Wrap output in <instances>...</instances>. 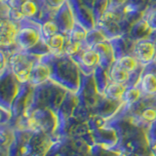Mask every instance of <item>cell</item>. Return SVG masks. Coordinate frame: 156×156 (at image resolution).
<instances>
[{"mask_svg": "<svg viewBox=\"0 0 156 156\" xmlns=\"http://www.w3.org/2000/svg\"><path fill=\"white\" fill-rule=\"evenodd\" d=\"M50 70V80L62 86L66 90L76 93L80 88L81 71L72 57L66 54H53L40 57Z\"/></svg>", "mask_w": 156, "mask_h": 156, "instance_id": "cell-1", "label": "cell"}, {"mask_svg": "<svg viewBox=\"0 0 156 156\" xmlns=\"http://www.w3.org/2000/svg\"><path fill=\"white\" fill-rule=\"evenodd\" d=\"M40 60V57L27 51L20 50L12 54L8 58V63L20 83H27L34 65Z\"/></svg>", "mask_w": 156, "mask_h": 156, "instance_id": "cell-2", "label": "cell"}, {"mask_svg": "<svg viewBox=\"0 0 156 156\" xmlns=\"http://www.w3.org/2000/svg\"><path fill=\"white\" fill-rule=\"evenodd\" d=\"M19 31L16 45L20 50L29 51L42 39L41 24L24 17L18 23Z\"/></svg>", "mask_w": 156, "mask_h": 156, "instance_id": "cell-3", "label": "cell"}, {"mask_svg": "<svg viewBox=\"0 0 156 156\" xmlns=\"http://www.w3.org/2000/svg\"><path fill=\"white\" fill-rule=\"evenodd\" d=\"M0 79H1L2 108L11 110L12 104L19 93L21 83L15 76L9 63L4 70L0 71Z\"/></svg>", "mask_w": 156, "mask_h": 156, "instance_id": "cell-4", "label": "cell"}, {"mask_svg": "<svg viewBox=\"0 0 156 156\" xmlns=\"http://www.w3.org/2000/svg\"><path fill=\"white\" fill-rule=\"evenodd\" d=\"M77 63L81 73L91 75L94 73L96 67L100 65V58L93 48H82L76 54L71 56Z\"/></svg>", "mask_w": 156, "mask_h": 156, "instance_id": "cell-5", "label": "cell"}, {"mask_svg": "<svg viewBox=\"0 0 156 156\" xmlns=\"http://www.w3.org/2000/svg\"><path fill=\"white\" fill-rule=\"evenodd\" d=\"M67 2L77 23L82 26L87 31L96 27L93 11L82 0H67Z\"/></svg>", "mask_w": 156, "mask_h": 156, "instance_id": "cell-6", "label": "cell"}, {"mask_svg": "<svg viewBox=\"0 0 156 156\" xmlns=\"http://www.w3.org/2000/svg\"><path fill=\"white\" fill-rule=\"evenodd\" d=\"M134 56L141 65L146 66L156 58V46L150 38H144L136 41L134 49Z\"/></svg>", "mask_w": 156, "mask_h": 156, "instance_id": "cell-7", "label": "cell"}, {"mask_svg": "<svg viewBox=\"0 0 156 156\" xmlns=\"http://www.w3.org/2000/svg\"><path fill=\"white\" fill-rule=\"evenodd\" d=\"M138 87L144 95H156V62L154 61L144 66Z\"/></svg>", "mask_w": 156, "mask_h": 156, "instance_id": "cell-8", "label": "cell"}, {"mask_svg": "<svg viewBox=\"0 0 156 156\" xmlns=\"http://www.w3.org/2000/svg\"><path fill=\"white\" fill-rule=\"evenodd\" d=\"M53 21L57 24L60 32L65 33L66 35L69 33L72 27H74L75 20L74 17H73L71 8L67 1L61 8L57 10L55 16L53 18Z\"/></svg>", "mask_w": 156, "mask_h": 156, "instance_id": "cell-9", "label": "cell"}, {"mask_svg": "<svg viewBox=\"0 0 156 156\" xmlns=\"http://www.w3.org/2000/svg\"><path fill=\"white\" fill-rule=\"evenodd\" d=\"M108 41L111 44L112 49H113L115 60H118V58L124 56L134 55L136 41L130 38L126 33L121 36L109 39Z\"/></svg>", "mask_w": 156, "mask_h": 156, "instance_id": "cell-10", "label": "cell"}, {"mask_svg": "<svg viewBox=\"0 0 156 156\" xmlns=\"http://www.w3.org/2000/svg\"><path fill=\"white\" fill-rule=\"evenodd\" d=\"M19 24L9 19L0 21V47H9L16 43Z\"/></svg>", "mask_w": 156, "mask_h": 156, "instance_id": "cell-11", "label": "cell"}, {"mask_svg": "<svg viewBox=\"0 0 156 156\" xmlns=\"http://www.w3.org/2000/svg\"><path fill=\"white\" fill-rule=\"evenodd\" d=\"M93 49L98 53L100 58V66H102L105 69L109 70L112 63L115 62V57L113 53V49L111 47V44L108 40L101 42L97 44Z\"/></svg>", "mask_w": 156, "mask_h": 156, "instance_id": "cell-12", "label": "cell"}, {"mask_svg": "<svg viewBox=\"0 0 156 156\" xmlns=\"http://www.w3.org/2000/svg\"><path fill=\"white\" fill-rule=\"evenodd\" d=\"M48 80H50V70H49V67L45 63L38 61L34 65L30 72L28 83L32 86H38L42 84V83H45Z\"/></svg>", "mask_w": 156, "mask_h": 156, "instance_id": "cell-13", "label": "cell"}, {"mask_svg": "<svg viewBox=\"0 0 156 156\" xmlns=\"http://www.w3.org/2000/svg\"><path fill=\"white\" fill-rule=\"evenodd\" d=\"M151 31H152V28L149 27V24L144 18H141L133 23V26L130 27L129 31L126 34L136 42L140 39L148 38Z\"/></svg>", "mask_w": 156, "mask_h": 156, "instance_id": "cell-14", "label": "cell"}, {"mask_svg": "<svg viewBox=\"0 0 156 156\" xmlns=\"http://www.w3.org/2000/svg\"><path fill=\"white\" fill-rule=\"evenodd\" d=\"M93 76H94V80L96 83L98 92L101 95H102L105 93V90L106 89L107 85L111 82L108 74V70L99 65L96 67L94 73H93Z\"/></svg>", "mask_w": 156, "mask_h": 156, "instance_id": "cell-15", "label": "cell"}, {"mask_svg": "<svg viewBox=\"0 0 156 156\" xmlns=\"http://www.w3.org/2000/svg\"><path fill=\"white\" fill-rule=\"evenodd\" d=\"M67 39V35L65 33L58 32L56 33L55 35L51 36L50 38H48L47 40H45L46 44L48 45L50 52L53 54H62L63 47L66 45Z\"/></svg>", "mask_w": 156, "mask_h": 156, "instance_id": "cell-16", "label": "cell"}, {"mask_svg": "<svg viewBox=\"0 0 156 156\" xmlns=\"http://www.w3.org/2000/svg\"><path fill=\"white\" fill-rule=\"evenodd\" d=\"M127 88L124 84H121V83H117V82H110L108 85H107L106 89L105 90V93L102 95H105L107 97L108 99H111L113 101H123V96L124 93L126 92Z\"/></svg>", "mask_w": 156, "mask_h": 156, "instance_id": "cell-17", "label": "cell"}, {"mask_svg": "<svg viewBox=\"0 0 156 156\" xmlns=\"http://www.w3.org/2000/svg\"><path fill=\"white\" fill-rule=\"evenodd\" d=\"M107 38L101 29L98 27H94L87 31V35L85 38L84 43L82 44V48H93L97 44H99L101 42L106 41Z\"/></svg>", "mask_w": 156, "mask_h": 156, "instance_id": "cell-18", "label": "cell"}, {"mask_svg": "<svg viewBox=\"0 0 156 156\" xmlns=\"http://www.w3.org/2000/svg\"><path fill=\"white\" fill-rule=\"evenodd\" d=\"M87 35V30L83 27L82 26H80L79 23H77L75 22L74 27H72V29L69 31V33L67 34V39L69 41L76 43V44H80L82 45L85 41V38Z\"/></svg>", "mask_w": 156, "mask_h": 156, "instance_id": "cell-19", "label": "cell"}, {"mask_svg": "<svg viewBox=\"0 0 156 156\" xmlns=\"http://www.w3.org/2000/svg\"><path fill=\"white\" fill-rule=\"evenodd\" d=\"M107 5H108V0H96L95 1L94 7H93V16H94L96 24L100 22V20L105 13Z\"/></svg>", "mask_w": 156, "mask_h": 156, "instance_id": "cell-20", "label": "cell"}, {"mask_svg": "<svg viewBox=\"0 0 156 156\" xmlns=\"http://www.w3.org/2000/svg\"><path fill=\"white\" fill-rule=\"evenodd\" d=\"M143 96V93H141L140 89L138 87H132V88H128L126 90V92L124 93L123 96V102L124 104H133V102L136 101L138 100H140V98Z\"/></svg>", "mask_w": 156, "mask_h": 156, "instance_id": "cell-21", "label": "cell"}, {"mask_svg": "<svg viewBox=\"0 0 156 156\" xmlns=\"http://www.w3.org/2000/svg\"><path fill=\"white\" fill-rule=\"evenodd\" d=\"M41 32H42V39L45 41L51 36L55 35L56 33H58L60 30H58L55 22L52 20V21H49L45 23L41 24Z\"/></svg>", "mask_w": 156, "mask_h": 156, "instance_id": "cell-22", "label": "cell"}, {"mask_svg": "<svg viewBox=\"0 0 156 156\" xmlns=\"http://www.w3.org/2000/svg\"><path fill=\"white\" fill-rule=\"evenodd\" d=\"M23 18H24V16L22 14L21 11H19L18 9L11 8V10H10V14H9V18H8L9 20H11L12 22L18 23Z\"/></svg>", "mask_w": 156, "mask_h": 156, "instance_id": "cell-23", "label": "cell"}, {"mask_svg": "<svg viewBox=\"0 0 156 156\" xmlns=\"http://www.w3.org/2000/svg\"><path fill=\"white\" fill-rule=\"evenodd\" d=\"M143 18L147 22V23L149 24V27L151 28L156 29V9L151 13L145 15V16H144Z\"/></svg>", "mask_w": 156, "mask_h": 156, "instance_id": "cell-24", "label": "cell"}, {"mask_svg": "<svg viewBox=\"0 0 156 156\" xmlns=\"http://www.w3.org/2000/svg\"><path fill=\"white\" fill-rule=\"evenodd\" d=\"M45 1L49 5V7L52 8L53 10H55V11H57V10L58 8H61L67 0H45Z\"/></svg>", "mask_w": 156, "mask_h": 156, "instance_id": "cell-25", "label": "cell"}, {"mask_svg": "<svg viewBox=\"0 0 156 156\" xmlns=\"http://www.w3.org/2000/svg\"><path fill=\"white\" fill-rule=\"evenodd\" d=\"M10 10H11V7H10L8 2L1 1V14H0L1 19H8L9 18Z\"/></svg>", "mask_w": 156, "mask_h": 156, "instance_id": "cell-26", "label": "cell"}, {"mask_svg": "<svg viewBox=\"0 0 156 156\" xmlns=\"http://www.w3.org/2000/svg\"><path fill=\"white\" fill-rule=\"evenodd\" d=\"M155 9H156V0H150L149 5H148V7L146 8L145 12L144 14V16H145V15H147V14L151 13L152 11H154Z\"/></svg>", "mask_w": 156, "mask_h": 156, "instance_id": "cell-27", "label": "cell"}, {"mask_svg": "<svg viewBox=\"0 0 156 156\" xmlns=\"http://www.w3.org/2000/svg\"><path fill=\"white\" fill-rule=\"evenodd\" d=\"M148 38H150L151 40L155 43V46H156V29H152V31H151Z\"/></svg>", "mask_w": 156, "mask_h": 156, "instance_id": "cell-28", "label": "cell"}, {"mask_svg": "<svg viewBox=\"0 0 156 156\" xmlns=\"http://www.w3.org/2000/svg\"><path fill=\"white\" fill-rule=\"evenodd\" d=\"M1 1H6V2H8L9 0H1Z\"/></svg>", "mask_w": 156, "mask_h": 156, "instance_id": "cell-29", "label": "cell"}]
</instances>
